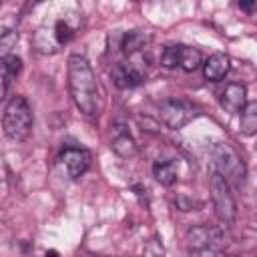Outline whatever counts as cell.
<instances>
[{
	"mask_svg": "<svg viewBox=\"0 0 257 257\" xmlns=\"http://www.w3.org/2000/svg\"><path fill=\"white\" fill-rule=\"evenodd\" d=\"M187 243L191 251L195 249H223L231 243V237L225 233V229L213 227V225H195L187 231Z\"/></svg>",
	"mask_w": 257,
	"mask_h": 257,
	"instance_id": "5b68a950",
	"label": "cell"
},
{
	"mask_svg": "<svg viewBox=\"0 0 257 257\" xmlns=\"http://www.w3.org/2000/svg\"><path fill=\"white\" fill-rule=\"evenodd\" d=\"M201 66H203L201 52L197 48H193V46L179 44V68H183L185 72H195Z\"/></svg>",
	"mask_w": 257,
	"mask_h": 257,
	"instance_id": "9a60e30c",
	"label": "cell"
},
{
	"mask_svg": "<svg viewBox=\"0 0 257 257\" xmlns=\"http://www.w3.org/2000/svg\"><path fill=\"white\" fill-rule=\"evenodd\" d=\"M231 68V60L227 54L223 52H215L211 54L205 62H203V76L211 82H219L221 78H225V74Z\"/></svg>",
	"mask_w": 257,
	"mask_h": 257,
	"instance_id": "8fae6325",
	"label": "cell"
},
{
	"mask_svg": "<svg viewBox=\"0 0 257 257\" xmlns=\"http://www.w3.org/2000/svg\"><path fill=\"white\" fill-rule=\"evenodd\" d=\"M58 161L70 179H78L90 167V153L82 147H64L58 155Z\"/></svg>",
	"mask_w": 257,
	"mask_h": 257,
	"instance_id": "52a82bcc",
	"label": "cell"
},
{
	"mask_svg": "<svg viewBox=\"0 0 257 257\" xmlns=\"http://www.w3.org/2000/svg\"><path fill=\"white\" fill-rule=\"evenodd\" d=\"M159 114H161V120L177 131V128H183L195 114V108L191 102L187 100H181V98H167L161 102V108H159Z\"/></svg>",
	"mask_w": 257,
	"mask_h": 257,
	"instance_id": "8992f818",
	"label": "cell"
},
{
	"mask_svg": "<svg viewBox=\"0 0 257 257\" xmlns=\"http://www.w3.org/2000/svg\"><path fill=\"white\" fill-rule=\"evenodd\" d=\"M16 40H18L16 30H8V28L2 30V34H0V54H2V58L10 56V50L16 46Z\"/></svg>",
	"mask_w": 257,
	"mask_h": 257,
	"instance_id": "d6986e66",
	"label": "cell"
},
{
	"mask_svg": "<svg viewBox=\"0 0 257 257\" xmlns=\"http://www.w3.org/2000/svg\"><path fill=\"white\" fill-rule=\"evenodd\" d=\"M22 70V60L16 56V54H10V56H4L0 60V78H2V98H6L8 94V88L10 84L16 80V76L20 74Z\"/></svg>",
	"mask_w": 257,
	"mask_h": 257,
	"instance_id": "7c38bea8",
	"label": "cell"
},
{
	"mask_svg": "<svg viewBox=\"0 0 257 257\" xmlns=\"http://www.w3.org/2000/svg\"><path fill=\"white\" fill-rule=\"evenodd\" d=\"M209 187H211V199H213L217 219L225 225H231L237 217V203H235V197L231 193V185L219 173L213 171Z\"/></svg>",
	"mask_w": 257,
	"mask_h": 257,
	"instance_id": "277c9868",
	"label": "cell"
},
{
	"mask_svg": "<svg viewBox=\"0 0 257 257\" xmlns=\"http://www.w3.org/2000/svg\"><path fill=\"white\" fill-rule=\"evenodd\" d=\"M177 171L179 167L175 159H157L153 163V177L165 187H171L177 181Z\"/></svg>",
	"mask_w": 257,
	"mask_h": 257,
	"instance_id": "5bb4252c",
	"label": "cell"
},
{
	"mask_svg": "<svg viewBox=\"0 0 257 257\" xmlns=\"http://www.w3.org/2000/svg\"><path fill=\"white\" fill-rule=\"evenodd\" d=\"M110 78L116 88L126 90V88H135L143 84V80L147 78V72L143 70V66L135 62H116L110 68Z\"/></svg>",
	"mask_w": 257,
	"mask_h": 257,
	"instance_id": "ba28073f",
	"label": "cell"
},
{
	"mask_svg": "<svg viewBox=\"0 0 257 257\" xmlns=\"http://www.w3.org/2000/svg\"><path fill=\"white\" fill-rule=\"evenodd\" d=\"M151 44V34L145 32V30H128L124 36H122V52L126 56H133V54H139L141 50H145L147 46Z\"/></svg>",
	"mask_w": 257,
	"mask_h": 257,
	"instance_id": "4fadbf2b",
	"label": "cell"
},
{
	"mask_svg": "<svg viewBox=\"0 0 257 257\" xmlns=\"http://www.w3.org/2000/svg\"><path fill=\"white\" fill-rule=\"evenodd\" d=\"M112 139H110V149L122 157V159H131L137 155V143L133 139V135L128 133V126L124 122H114L112 126Z\"/></svg>",
	"mask_w": 257,
	"mask_h": 257,
	"instance_id": "9c48e42d",
	"label": "cell"
},
{
	"mask_svg": "<svg viewBox=\"0 0 257 257\" xmlns=\"http://www.w3.org/2000/svg\"><path fill=\"white\" fill-rule=\"evenodd\" d=\"M211 165L227 183H243L245 163L229 143H215L211 147Z\"/></svg>",
	"mask_w": 257,
	"mask_h": 257,
	"instance_id": "3957f363",
	"label": "cell"
},
{
	"mask_svg": "<svg viewBox=\"0 0 257 257\" xmlns=\"http://www.w3.org/2000/svg\"><path fill=\"white\" fill-rule=\"evenodd\" d=\"M52 32H54V38H56L58 46L68 44V42L72 40V36H74V30H72V26H70L66 20H56Z\"/></svg>",
	"mask_w": 257,
	"mask_h": 257,
	"instance_id": "ac0fdd59",
	"label": "cell"
},
{
	"mask_svg": "<svg viewBox=\"0 0 257 257\" xmlns=\"http://www.w3.org/2000/svg\"><path fill=\"white\" fill-rule=\"evenodd\" d=\"M68 90L76 108L86 118H92L98 114L100 92H98L96 74L90 62L80 54H72L68 58Z\"/></svg>",
	"mask_w": 257,
	"mask_h": 257,
	"instance_id": "6da1fadb",
	"label": "cell"
},
{
	"mask_svg": "<svg viewBox=\"0 0 257 257\" xmlns=\"http://www.w3.org/2000/svg\"><path fill=\"white\" fill-rule=\"evenodd\" d=\"M32 122L34 118H32V108L28 100L24 96H12L6 102L4 114H2V131L6 139L14 143L26 141L32 133Z\"/></svg>",
	"mask_w": 257,
	"mask_h": 257,
	"instance_id": "7a4b0ae2",
	"label": "cell"
},
{
	"mask_svg": "<svg viewBox=\"0 0 257 257\" xmlns=\"http://www.w3.org/2000/svg\"><path fill=\"white\" fill-rule=\"evenodd\" d=\"M161 66L163 68H179V46H167L161 52Z\"/></svg>",
	"mask_w": 257,
	"mask_h": 257,
	"instance_id": "ffe728a7",
	"label": "cell"
},
{
	"mask_svg": "<svg viewBox=\"0 0 257 257\" xmlns=\"http://www.w3.org/2000/svg\"><path fill=\"white\" fill-rule=\"evenodd\" d=\"M239 128L243 135L251 137L257 133V100H251L245 104V108L239 112Z\"/></svg>",
	"mask_w": 257,
	"mask_h": 257,
	"instance_id": "2e32d148",
	"label": "cell"
},
{
	"mask_svg": "<svg viewBox=\"0 0 257 257\" xmlns=\"http://www.w3.org/2000/svg\"><path fill=\"white\" fill-rule=\"evenodd\" d=\"M237 6H239L241 10H245V12H253V10H257V4H255V2H247V0H241Z\"/></svg>",
	"mask_w": 257,
	"mask_h": 257,
	"instance_id": "603a6c76",
	"label": "cell"
},
{
	"mask_svg": "<svg viewBox=\"0 0 257 257\" xmlns=\"http://www.w3.org/2000/svg\"><path fill=\"white\" fill-rule=\"evenodd\" d=\"M189 257H245V255L225 253L223 249H195V251H189Z\"/></svg>",
	"mask_w": 257,
	"mask_h": 257,
	"instance_id": "7402d4cb",
	"label": "cell"
},
{
	"mask_svg": "<svg viewBox=\"0 0 257 257\" xmlns=\"http://www.w3.org/2000/svg\"><path fill=\"white\" fill-rule=\"evenodd\" d=\"M175 205H177L179 211H197L201 207V201L191 197V195H187V193H181V195H177Z\"/></svg>",
	"mask_w": 257,
	"mask_h": 257,
	"instance_id": "44dd1931",
	"label": "cell"
},
{
	"mask_svg": "<svg viewBox=\"0 0 257 257\" xmlns=\"http://www.w3.org/2000/svg\"><path fill=\"white\" fill-rule=\"evenodd\" d=\"M32 44L38 52L42 54H52L58 50V42L54 38V32L52 30H46V28H38L32 36Z\"/></svg>",
	"mask_w": 257,
	"mask_h": 257,
	"instance_id": "e0dca14e",
	"label": "cell"
},
{
	"mask_svg": "<svg viewBox=\"0 0 257 257\" xmlns=\"http://www.w3.org/2000/svg\"><path fill=\"white\" fill-rule=\"evenodd\" d=\"M221 106L227 110V112H241L247 104V88L239 82H229L225 86V90L221 92Z\"/></svg>",
	"mask_w": 257,
	"mask_h": 257,
	"instance_id": "30bf717a",
	"label": "cell"
},
{
	"mask_svg": "<svg viewBox=\"0 0 257 257\" xmlns=\"http://www.w3.org/2000/svg\"><path fill=\"white\" fill-rule=\"evenodd\" d=\"M44 257H60V255H58V251H54V249H48V251L44 253Z\"/></svg>",
	"mask_w": 257,
	"mask_h": 257,
	"instance_id": "cb8c5ba5",
	"label": "cell"
}]
</instances>
